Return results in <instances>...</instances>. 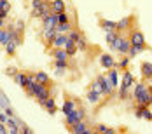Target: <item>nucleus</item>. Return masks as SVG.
I'll list each match as a JSON object with an SVG mask.
<instances>
[{
  "label": "nucleus",
  "mask_w": 152,
  "mask_h": 134,
  "mask_svg": "<svg viewBox=\"0 0 152 134\" xmlns=\"http://www.w3.org/2000/svg\"><path fill=\"white\" fill-rule=\"evenodd\" d=\"M129 47H131V42H129L128 38H122L121 45L117 47V52H119V54H128V52H129Z\"/></svg>",
  "instance_id": "22"
},
{
  "label": "nucleus",
  "mask_w": 152,
  "mask_h": 134,
  "mask_svg": "<svg viewBox=\"0 0 152 134\" xmlns=\"http://www.w3.org/2000/svg\"><path fill=\"white\" fill-rule=\"evenodd\" d=\"M70 131L74 134H91V129H88V125L80 120V122H75L72 127H70Z\"/></svg>",
  "instance_id": "6"
},
{
  "label": "nucleus",
  "mask_w": 152,
  "mask_h": 134,
  "mask_svg": "<svg viewBox=\"0 0 152 134\" xmlns=\"http://www.w3.org/2000/svg\"><path fill=\"white\" fill-rule=\"evenodd\" d=\"M7 12H9V11H5V9H0V17H2V19H5V17H7Z\"/></svg>",
  "instance_id": "43"
},
{
  "label": "nucleus",
  "mask_w": 152,
  "mask_h": 134,
  "mask_svg": "<svg viewBox=\"0 0 152 134\" xmlns=\"http://www.w3.org/2000/svg\"><path fill=\"white\" fill-rule=\"evenodd\" d=\"M7 133H9V131L5 129V124H2V122H0V134H7Z\"/></svg>",
  "instance_id": "41"
},
{
  "label": "nucleus",
  "mask_w": 152,
  "mask_h": 134,
  "mask_svg": "<svg viewBox=\"0 0 152 134\" xmlns=\"http://www.w3.org/2000/svg\"><path fill=\"white\" fill-rule=\"evenodd\" d=\"M66 40H68V35H66V33H58V35L54 37V40H53L49 45H53L54 49H60V47H65Z\"/></svg>",
  "instance_id": "7"
},
{
  "label": "nucleus",
  "mask_w": 152,
  "mask_h": 134,
  "mask_svg": "<svg viewBox=\"0 0 152 134\" xmlns=\"http://www.w3.org/2000/svg\"><path fill=\"white\" fill-rule=\"evenodd\" d=\"M19 44H21L19 40H14V38H11L7 44L4 45V47H5V52H7V56H12V54L16 52V47H18Z\"/></svg>",
  "instance_id": "12"
},
{
  "label": "nucleus",
  "mask_w": 152,
  "mask_h": 134,
  "mask_svg": "<svg viewBox=\"0 0 152 134\" xmlns=\"http://www.w3.org/2000/svg\"><path fill=\"white\" fill-rule=\"evenodd\" d=\"M42 25H44V28H56V25H58V14L51 12L46 17H42Z\"/></svg>",
  "instance_id": "5"
},
{
  "label": "nucleus",
  "mask_w": 152,
  "mask_h": 134,
  "mask_svg": "<svg viewBox=\"0 0 152 134\" xmlns=\"http://www.w3.org/2000/svg\"><path fill=\"white\" fill-rule=\"evenodd\" d=\"M117 73H119V72H117V68H115V66H114V68H110V70H108V73H107V78L110 80V84H112L114 87H117V84H119V77H117Z\"/></svg>",
  "instance_id": "11"
},
{
  "label": "nucleus",
  "mask_w": 152,
  "mask_h": 134,
  "mask_svg": "<svg viewBox=\"0 0 152 134\" xmlns=\"http://www.w3.org/2000/svg\"><path fill=\"white\" fill-rule=\"evenodd\" d=\"M96 131L102 134H115V129H110V127H105V125H98Z\"/></svg>",
  "instance_id": "31"
},
{
  "label": "nucleus",
  "mask_w": 152,
  "mask_h": 134,
  "mask_svg": "<svg viewBox=\"0 0 152 134\" xmlns=\"http://www.w3.org/2000/svg\"><path fill=\"white\" fill-rule=\"evenodd\" d=\"M35 80H37L39 84H44V85H49V84H51L49 75L44 73V72H37V73H35Z\"/></svg>",
  "instance_id": "17"
},
{
  "label": "nucleus",
  "mask_w": 152,
  "mask_h": 134,
  "mask_svg": "<svg viewBox=\"0 0 152 134\" xmlns=\"http://www.w3.org/2000/svg\"><path fill=\"white\" fill-rule=\"evenodd\" d=\"M131 19H133L131 16H129V17H122L121 21L117 23V31H124V30H128V28H129V25H131Z\"/></svg>",
  "instance_id": "19"
},
{
  "label": "nucleus",
  "mask_w": 152,
  "mask_h": 134,
  "mask_svg": "<svg viewBox=\"0 0 152 134\" xmlns=\"http://www.w3.org/2000/svg\"><path fill=\"white\" fill-rule=\"evenodd\" d=\"M65 70H66V68H58V66H56V75H60L61 77V75L65 73Z\"/></svg>",
  "instance_id": "44"
},
{
  "label": "nucleus",
  "mask_w": 152,
  "mask_h": 134,
  "mask_svg": "<svg viewBox=\"0 0 152 134\" xmlns=\"http://www.w3.org/2000/svg\"><path fill=\"white\" fill-rule=\"evenodd\" d=\"M100 98H102V92H98V91H89L88 92V101L91 104H96L98 101H100Z\"/></svg>",
  "instance_id": "21"
},
{
  "label": "nucleus",
  "mask_w": 152,
  "mask_h": 134,
  "mask_svg": "<svg viewBox=\"0 0 152 134\" xmlns=\"http://www.w3.org/2000/svg\"><path fill=\"white\" fill-rule=\"evenodd\" d=\"M135 84V78H133V73L131 72H124V75H122V84H121V89H119V96H121L122 99L128 96V89L131 87Z\"/></svg>",
  "instance_id": "2"
},
{
  "label": "nucleus",
  "mask_w": 152,
  "mask_h": 134,
  "mask_svg": "<svg viewBox=\"0 0 152 134\" xmlns=\"http://www.w3.org/2000/svg\"><path fill=\"white\" fill-rule=\"evenodd\" d=\"M119 37V31L117 30H110V31H105V40H107V44L110 45L115 38Z\"/></svg>",
  "instance_id": "25"
},
{
  "label": "nucleus",
  "mask_w": 152,
  "mask_h": 134,
  "mask_svg": "<svg viewBox=\"0 0 152 134\" xmlns=\"http://www.w3.org/2000/svg\"><path fill=\"white\" fill-rule=\"evenodd\" d=\"M12 38V33H11V30H4V28H0V45H5L9 40Z\"/></svg>",
  "instance_id": "18"
},
{
  "label": "nucleus",
  "mask_w": 152,
  "mask_h": 134,
  "mask_svg": "<svg viewBox=\"0 0 152 134\" xmlns=\"http://www.w3.org/2000/svg\"><path fill=\"white\" fill-rule=\"evenodd\" d=\"M26 75L28 73H21V72H18V73L14 75V82L19 85V87H26V82H28Z\"/></svg>",
  "instance_id": "14"
},
{
  "label": "nucleus",
  "mask_w": 152,
  "mask_h": 134,
  "mask_svg": "<svg viewBox=\"0 0 152 134\" xmlns=\"http://www.w3.org/2000/svg\"><path fill=\"white\" fill-rule=\"evenodd\" d=\"M31 11L33 16L37 17H46L47 14H51V2L47 0H31Z\"/></svg>",
  "instance_id": "1"
},
{
  "label": "nucleus",
  "mask_w": 152,
  "mask_h": 134,
  "mask_svg": "<svg viewBox=\"0 0 152 134\" xmlns=\"http://www.w3.org/2000/svg\"><path fill=\"white\" fill-rule=\"evenodd\" d=\"M115 63H117V61L114 59L110 54H102V56H100V64H102L103 68H107V70L114 68V66H115Z\"/></svg>",
  "instance_id": "8"
},
{
  "label": "nucleus",
  "mask_w": 152,
  "mask_h": 134,
  "mask_svg": "<svg viewBox=\"0 0 152 134\" xmlns=\"http://www.w3.org/2000/svg\"><path fill=\"white\" fill-rule=\"evenodd\" d=\"M77 108L75 101H72V99H68V101H65L63 106H61V112H63V115H66V113H70V112H74Z\"/></svg>",
  "instance_id": "15"
},
{
  "label": "nucleus",
  "mask_w": 152,
  "mask_h": 134,
  "mask_svg": "<svg viewBox=\"0 0 152 134\" xmlns=\"http://www.w3.org/2000/svg\"><path fill=\"white\" fill-rule=\"evenodd\" d=\"M147 89H149V87H147L145 84H137V87H135V91H133V96L137 98V96H140L142 92H145Z\"/></svg>",
  "instance_id": "29"
},
{
  "label": "nucleus",
  "mask_w": 152,
  "mask_h": 134,
  "mask_svg": "<svg viewBox=\"0 0 152 134\" xmlns=\"http://www.w3.org/2000/svg\"><path fill=\"white\" fill-rule=\"evenodd\" d=\"M42 106L46 108V110L49 112V113H51V115H54V113H56V101H54V99H53L51 96H49L46 101L42 103Z\"/></svg>",
  "instance_id": "13"
},
{
  "label": "nucleus",
  "mask_w": 152,
  "mask_h": 134,
  "mask_svg": "<svg viewBox=\"0 0 152 134\" xmlns=\"http://www.w3.org/2000/svg\"><path fill=\"white\" fill-rule=\"evenodd\" d=\"M145 51V45H131L129 47V56H137V54H140V52H143Z\"/></svg>",
  "instance_id": "27"
},
{
  "label": "nucleus",
  "mask_w": 152,
  "mask_h": 134,
  "mask_svg": "<svg viewBox=\"0 0 152 134\" xmlns=\"http://www.w3.org/2000/svg\"><path fill=\"white\" fill-rule=\"evenodd\" d=\"M54 66H58V68H66V66H68V61L66 59H56L54 61Z\"/></svg>",
  "instance_id": "33"
},
{
  "label": "nucleus",
  "mask_w": 152,
  "mask_h": 134,
  "mask_svg": "<svg viewBox=\"0 0 152 134\" xmlns=\"http://www.w3.org/2000/svg\"><path fill=\"white\" fill-rule=\"evenodd\" d=\"M56 35H58L56 28H44V31H42V37H44V40H46L47 44H51Z\"/></svg>",
  "instance_id": "10"
},
{
  "label": "nucleus",
  "mask_w": 152,
  "mask_h": 134,
  "mask_svg": "<svg viewBox=\"0 0 152 134\" xmlns=\"http://www.w3.org/2000/svg\"><path fill=\"white\" fill-rule=\"evenodd\" d=\"M149 103L152 104V87H149Z\"/></svg>",
  "instance_id": "45"
},
{
  "label": "nucleus",
  "mask_w": 152,
  "mask_h": 134,
  "mask_svg": "<svg viewBox=\"0 0 152 134\" xmlns=\"http://www.w3.org/2000/svg\"><path fill=\"white\" fill-rule=\"evenodd\" d=\"M0 9L11 11V4H9V0H0Z\"/></svg>",
  "instance_id": "37"
},
{
  "label": "nucleus",
  "mask_w": 152,
  "mask_h": 134,
  "mask_svg": "<svg viewBox=\"0 0 152 134\" xmlns=\"http://www.w3.org/2000/svg\"><path fill=\"white\" fill-rule=\"evenodd\" d=\"M21 133H25V134H31L33 131H31L30 127H26V125H23V127H21Z\"/></svg>",
  "instance_id": "40"
},
{
  "label": "nucleus",
  "mask_w": 152,
  "mask_h": 134,
  "mask_svg": "<svg viewBox=\"0 0 152 134\" xmlns=\"http://www.w3.org/2000/svg\"><path fill=\"white\" fill-rule=\"evenodd\" d=\"M65 7H66L65 0H54V2H51V11H53L54 14L63 12V11H65Z\"/></svg>",
  "instance_id": "9"
},
{
  "label": "nucleus",
  "mask_w": 152,
  "mask_h": 134,
  "mask_svg": "<svg viewBox=\"0 0 152 134\" xmlns=\"http://www.w3.org/2000/svg\"><path fill=\"white\" fill-rule=\"evenodd\" d=\"M96 80H98L100 85H102V96H110V94L114 92V85L110 84V80L107 78V75H98Z\"/></svg>",
  "instance_id": "3"
},
{
  "label": "nucleus",
  "mask_w": 152,
  "mask_h": 134,
  "mask_svg": "<svg viewBox=\"0 0 152 134\" xmlns=\"http://www.w3.org/2000/svg\"><path fill=\"white\" fill-rule=\"evenodd\" d=\"M79 37H80V33H79V31H75V30H70V31H68V38H70V40H74V42H75Z\"/></svg>",
  "instance_id": "35"
},
{
  "label": "nucleus",
  "mask_w": 152,
  "mask_h": 134,
  "mask_svg": "<svg viewBox=\"0 0 152 134\" xmlns=\"http://www.w3.org/2000/svg\"><path fill=\"white\" fill-rule=\"evenodd\" d=\"M4 23H5V19H2V17H0V28H4Z\"/></svg>",
  "instance_id": "46"
},
{
  "label": "nucleus",
  "mask_w": 152,
  "mask_h": 134,
  "mask_svg": "<svg viewBox=\"0 0 152 134\" xmlns=\"http://www.w3.org/2000/svg\"><path fill=\"white\" fill-rule=\"evenodd\" d=\"M72 30V25L70 23H58L56 25V31L58 33H66V31Z\"/></svg>",
  "instance_id": "26"
},
{
  "label": "nucleus",
  "mask_w": 152,
  "mask_h": 134,
  "mask_svg": "<svg viewBox=\"0 0 152 134\" xmlns=\"http://www.w3.org/2000/svg\"><path fill=\"white\" fill-rule=\"evenodd\" d=\"M53 56H54L56 59H68V52H66V49H65V47L54 49V51H53Z\"/></svg>",
  "instance_id": "23"
},
{
  "label": "nucleus",
  "mask_w": 152,
  "mask_h": 134,
  "mask_svg": "<svg viewBox=\"0 0 152 134\" xmlns=\"http://www.w3.org/2000/svg\"><path fill=\"white\" fill-rule=\"evenodd\" d=\"M75 122H79V120H77V117H75V113H74V112L66 113V125H68V127H72Z\"/></svg>",
  "instance_id": "30"
},
{
  "label": "nucleus",
  "mask_w": 152,
  "mask_h": 134,
  "mask_svg": "<svg viewBox=\"0 0 152 134\" xmlns=\"http://www.w3.org/2000/svg\"><path fill=\"white\" fill-rule=\"evenodd\" d=\"M129 42H131V45H145V37H143L142 31L135 30L129 35Z\"/></svg>",
  "instance_id": "4"
},
{
  "label": "nucleus",
  "mask_w": 152,
  "mask_h": 134,
  "mask_svg": "<svg viewBox=\"0 0 152 134\" xmlns=\"http://www.w3.org/2000/svg\"><path fill=\"white\" fill-rule=\"evenodd\" d=\"M142 75H143V78H152V63L142 64Z\"/></svg>",
  "instance_id": "24"
},
{
  "label": "nucleus",
  "mask_w": 152,
  "mask_h": 134,
  "mask_svg": "<svg viewBox=\"0 0 152 134\" xmlns=\"http://www.w3.org/2000/svg\"><path fill=\"white\" fill-rule=\"evenodd\" d=\"M91 89H93V91H98V92H102V85H100V82H98V80H94V82L91 84Z\"/></svg>",
  "instance_id": "38"
},
{
  "label": "nucleus",
  "mask_w": 152,
  "mask_h": 134,
  "mask_svg": "<svg viewBox=\"0 0 152 134\" xmlns=\"http://www.w3.org/2000/svg\"><path fill=\"white\" fill-rule=\"evenodd\" d=\"M75 45H77V51H86V49H88V44H86V40H84L82 35L75 40Z\"/></svg>",
  "instance_id": "28"
},
{
  "label": "nucleus",
  "mask_w": 152,
  "mask_h": 134,
  "mask_svg": "<svg viewBox=\"0 0 152 134\" xmlns=\"http://www.w3.org/2000/svg\"><path fill=\"white\" fill-rule=\"evenodd\" d=\"M58 23H68V16H66V12H65V11L58 14Z\"/></svg>",
  "instance_id": "36"
},
{
  "label": "nucleus",
  "mask_w": 152,
  "mask_h": 134,
  "mask_svg": "<svg viewBox=\"0 0 152 134\" xmlns=\"http://www.w3.org/2000/svg\"><path fill=\"white\" fill-rule=\"evenodd\" d=\"M7 119H9V117H7V113H5V112H4V113H0V122H2V124H5Z\"/></svg>",
  "instance_id": "39"
},
{
  "label": "nucleus",
  "mask_w": 152,
  "mask_h": 134,
  "mask_svg": "<svg viewBox=\"0 0 152 134\" xmlns=\"http://www.w3.org/2000/svg\"><path fill=\"white\" fill-rule=\"evenodd\" d=\"M128 64H129V58H122V61L115 63V68H119V70H126Z\"/></svg>",
  "instance_id": "32"
},
{
  "label": "nucleus",
  "mask_w": 152,
  "mask_h": 134,
  "mask_svg": "<svg viewBox=\"0 0 152 134\" xmlns=\"http://www.w3.org/2000/svg\"><path fill=\"white\" fill-rule=\"evenodd\" d=\"M0 106H2V108H7V106H9V99L4 96V92H0Z\"/></svg>",
  "instance_id": "34"
},
{
  "label": "nucleus",
  "mask_w": 152,
  "mask_h": 134,
  "mask_svg": "<svg viewBox=\"0 0 152 134\" xmlns=\"http://www.w3.org/2000/svg\"><path fill=\"white\" fill-rule=\"evenodd\" d=\"M100 25H102V28H103L105 31L117 30V23H115V21H110V19H102V21H100Z\"/></svg>",
  "instance_id": "16"
},
{
  "label": "nucleus",
  "mask_w": 152,
  "mask_h": 134,
  "mask_svg": "<svg viewBox=\"0 0 152 134\" xmlns=\"http://www.w3.org/2000/svg\"><path fill=\"white\" fill-rule=\"evenodd\" d=\"M135 99L138 101V104H140V106H149V104H151V103H149V89L145 91V92H142L140 96H137Z\"/></svg>",
  "instance_id": "20"
},
{
  "label": "nucleus",
  "mask_w": 152,
  "mask_h": 134,
  "mask_svg": "<svg viewBox=\"0 0 152 134\" xmlns=\"http://www.w3.org/2000/svg\"><path fill=\"white\" fill-rule=\"evenodd\" d=\"M5 73H7V75H11V77H14V75L18 73V72H16L14 68H7V72H5Z\"/></svg>",
  "instance_id": "42"
}]
</instances>
